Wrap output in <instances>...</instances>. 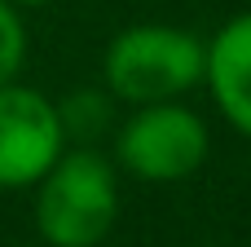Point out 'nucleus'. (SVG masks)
Instances as JSON below:
<instances>
[{
	"label": "nucleus",
	"instance_id": "obj_2",
	"mask_svg": "<svg viewBox=\"0 0 251 247\" xmlns=\"http://www.w3.org/2000/svg\"><path fill=\"white\" fill-rule=\"evenodd\" d=\"M106 84L115 97L132 106L150 102H172L190 93L203 71H207V44L194 31L163 27V22H141L119 31L106 44Z\"/></svg>",
	"mask_w": 251,
	"mask_h": 247
},
{
	"label": "nucleus",
	"instance_id": "obj_5",
	"mask_svg": "<svg viewBox=\"0 0 251 247\" xmlns=\"http://www.w3.org/2000/svg\"><path fill=\"white\" fill-rule=\"evenodd\" d=\"M221 115L251 137V13L229 18L216 40L207 44V71H203Z\"/></svg>",
	"mask_w": 251,
	"mask_h": 247
},
{
	"label": "nucleus",
	"instance_id": "obj_6",
	"mask_svg": "<svg viewBox=\"0 0 251 247\" xmlns=\"http://www.w3.org/2000/svg\"><path fill=\"white\" fill-rule=\"evenodd\" d=\"M22 62H26V27L18 18V4L0 0V84L18 80Z\"/></svg>",
	"mask_w": 251,
	"mask_h": 247
},
{
	"label": "nucleus",
	"instance_id": "obj_7",
	"mask_svg": "<svg viewBox=\"0 0 251 247\" xmlns=\"http://www.w3.org/2000/svg\"><path fill=\"white\" fill-rule=\"evenodd\" d=\"M9 4H49V0H9Z\"/></svg>",
	"mask_w": 251,
	"mask_h": 247
},
{
	"label": "nucleus",
	"instance_id": "obj_1",
	"mask_svg": "<svg viewBox=\"0 0 251 247\" xmlns=\"http://www.w3.org/2000/svg\"><path fill=\"white\" fill-rule=\"evenodd\" d=\"M119 217L115 164L93 150H62L35 181V230L49 247H97Z\"/></svg>",
	"mask_w": 251,
	"mask_h": 247
},
{
	"label": "nucleus",
	"instance_id": "obj_4",
	"mask_svg": "<svg viewBox=\"0 0 251 247\" xmlns=\"http://www.w3.org/2000/svg\"><path fill=\"white\" fill-rule=\"evenodd\" d=\"M62 146H66L62 110L18 80L0 84V190L35 186L57 164Z\"/></svg>",
	"mask_w": 251,
	"mask_h": 247
},
{
	"label": "nucleus",
	"instance_id": "obj_3",
	"mask_svg": "<svg viewBox=\"0 0 251 247\" xmlns=\"http://www.w3.org/2000/svg\"><path fill=\"white\" fill-rule=\"evenodd\" d=\"M207 146L212 137L203 115H194L190 106L172 97V102L137 106L128 115V124L115 137V164L137 181L168 186V181L194 177L207 159Z\"/></svg>",
	"mask_w": 251,
	"mask_h": 247
}]
</instances>
